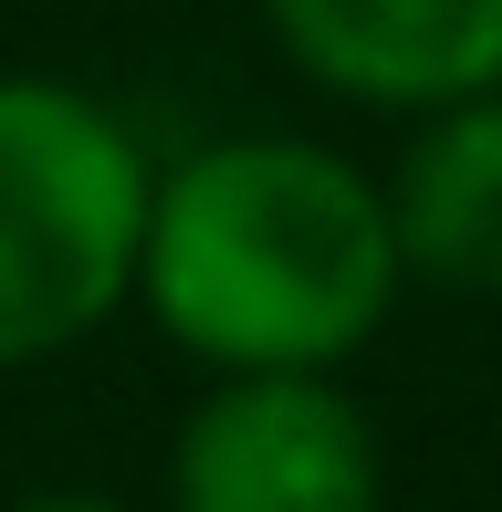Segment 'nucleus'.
Masks as SVG:
<instances>
[{
  "label": "nucleus",
  "instance_id": "39448f33",
  "mask_svg": "<svg viewBox=\"0 0 502 512\" xmlns=\"http://www.w3.org/2000/svg\"><path fill=\"white\" fill-rule=\"evenodd\" d=\"M377 199L408 283L502 304V84L408 115V147L377 178Z\"/></svg>",
  "mask_w": 502,
  "mask_h": 512
},
{
  "label": "nucleus",
  "instance_id": "423d86ee",
  "mask_svg": "<svg viewBox=\"0 0 502 512\" xmlns=\"http://www.w3.org/2000/svg\"><path fill=\"white\" fill-rule=\"evenodd\" d=\"M11 512H136V502H105V492H32V502H11Z\"/></svg>",
  "mask_w": 502,
  "mask_h": 512
},
{
  "label": "nucleus",
  "instance_id": "f257e3e1",
  "mask_svg": "<svg viewBox=\"0 0 502 512\" xmlns=\"http://www.w3.org/2000/svg\"><path fill=\"white\" fill-rule=\"evenodd\" d=\"M398 293L377 178L314 136H220L147 189L136 304L210 377H346Z\"/></svg>",
  "mask_w": 502,
  "mask_h": 512
},
{
  "label": "nucleus",
  "instance_id": "7ed1b4c3",
  "mask_svg": "<svg viewBox=\"0 0 502 512\" xmlns=\"http://www.w3.org/2000/svg\"><path fill=\"white\" fill-rule=\"evenodd\" d=\"M387 460L346 377H210L168 439L157 512H377Z\"/></svg>",
  "mask_w": 502,
  "mask_h": 512
},
{
  "label": "nucleus",
  "instance_id": "f03ea898",
  "mask_svg": "<svg viewBox=\"0 0 502 512\" xmlns=\"http://www.w3.org/2000/svg\"><path fill=\"white\" fill-rule=\"evenodd\" d=\"M157 157L105 95L0 74V377L74 356L136 304Z\"/></svg>",
  "mask_w": 502,
  "mask_h": 512
},
{
  "label": "nucleus",
  "instance_id": "20e7f679",
  "mask_svg": "<svg viewBox=\"0 0 502 512\" xmlns=\"http://www.w3.org/2000/svg\"><path fill=\"white\" fill-rule=\"evenodd\" d=\"M262 32L304 84L367 115H429L502 84V0H262Z\"/></svg>",
  "mask_w": 502,
  "mask_h": 512
}]
</instances>
